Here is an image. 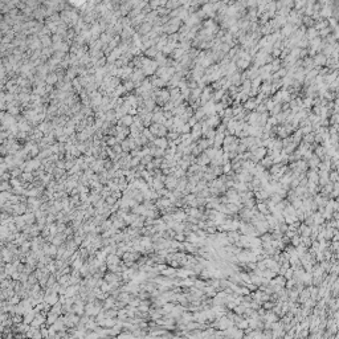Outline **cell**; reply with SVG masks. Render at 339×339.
Wrapping results in <instances>:
<instances>
[{
  "instance_id": "obj_13",
  "label": "cell",
  "mask_w": 339,
  "mask_h": 339,
  "mask_svg": "<svg viewBox=\"0 0 339 339\" xmlns=\"http://www.w3.org/2000/svg\"><path fill=\"white\" fill-rule=\"evenodd\" d=\"M83 264H85V261H83L81 257H78L77 260H74V261L72 262V268H73V269H78V270H80L81 268H82Z\"/></svg>"
},
{
  "instance_id": "obj_6",
  "label": "cell",
  "mask_w": 339,
  "mask_h": 339,
  "mask_svg": "<svg viewBox=\"0 0 339 339\" xmlns=\"http://www.w3.org/2000/svg\"><path fill=\"white\" fill-rule=\"evenodd\" d=\"M58 314H56V313H53V311H49L48 314H46V326H50V325H53L56 321L58 319Z\"/></svg>"
},
{
  "instance_id": "obj_21",
  "label": "cell",
  "mask_w": 339,
  "mask_h": 339,
  "mask_svg": "<svg viewBox=\"0 0 339 339\" xmlns=\"http://www.w3.org/2000/svg\"><path fill=\"white\" fill-rule=\"evenodd\" d=\"M121 146H122V150H123L125 152H129L130 150H131V147H130V142H129V139H127V141H122V142H121Z\"/></svg>"
},
{
  "instance_id": "obj_19",
  "label": "cell",
  "mask_w": 339,
  "mask_h": 339,
  "mask_svg": "<svg viewBox=\"0 0 339 339\" xmlns=\"http://www.w3.org/2000/svg\"><path fill=\"white\" fill-rule=\"evenodd\" d=\"M326 154V148L325 147H317L315 148V155L318 156V158H323Z\"/></svg>"
},
{
  "instance_id": "obj_2",
  "label": "cell",
  "mask_w": 339,
  "mask_h": 339,
  "mask_svg": "<svg viewBox=\"0 0 339 339\" xmlns=\"http://www.w3.org/2000/svg\"><path fill=\"white\" fill-rule=\"evenodd\" d=\"M45 302H48L50 306H53L55 303H57L58 301H60V294L58 293H50V294H45V299H44Z\"/></svg>"
},
{
  "instance_id": "obj_23",
  "label": "cell",
  "mask_w": 339,
  "mask_h": 339,
  "mask_svg": "<svg viewBox=\"0 0 339 339\" xmlns=\"http://www.w3.org/2000/svg\"><path fill=\"white\" fill-rule=\"evenodd\" d=\"M175 239L178 240V241L183 242V241H186V235H184V232H181V233H176Z\"/></svg>"
},
{
  "instance_id": "obj_5",
  "label": "cell",
  "mask_w": 339,
  "mask_h": 339,
  "mask_svg": "<svg viewBox=\"0 0 339 339\" xmlns=\"http://www.w3.org/2000/svg\"><path fill=\"white\" fill-rule=\"evenodd\" d=\"M115 302H117V298H115L114 296H109V297H107V298L104 301V309H105V310H107V309L114 307Z\"/></svg>"
},
{
  "instance_id": "obj_10",
  "label": "cell",
  "mask_w": 339,
  "mask_h": 339,
  "mask_svg": "<svg viewBox=\"0 0 339 339\" xmlns=\"http://www.w3.org/2000/svg\"><path fill=\"white\" fill-rule=\"evenodd\" d=\"M50 311H53V313L58 314V315H62V303H61V302L58 301L57 303H55V305L52 306Z\"/></svg>"
},
{
  "instance_id": "obj_3",
  "label": "cell",
  "mask_w": 339,
  "mask_h": 339,
  "mask_svg": "<svg viewBox=\"0 0 339 339\" xmlns=\"http://www.w3.org/2000/svg\"><path fill=\"white\" fill-rule=\"evenodd\" d=\"M119 262H121V257L118 256L117 253H110V254H107V257H106L107 265H118Z\"/></svg>"
},
{
  "instance_id": "obj_17",
  "label": "cell",
  "mask_w": 339,
  "mask_h": 339,
  "mask_svg": "<svg viewBox=\"0 0 339 339\" xmlns=\"http://www.w3.org/2000/svg\"><path fill=\"white\" fill-rule=\"evenodd\" d=\"M21 299H23V298H21L19 294H15V296H12L11 298L8 299V301L11 302L12 305H18V303H20V302H21Z\"/></svg>"
},
{
  "instance_id": "obj_18",
  "label": "cell",
  "mask_w": 339,
  "mask_h": 339,
  "mask_svg": "<svg viewBox=\"0 0 339 339\" xmlns=\"http://www.w3.org/2000/svg\"><path fill=\"white\" fill-rule=\"evenodd\" d=\"M256 107H257V102H256V101L250 99V101H247V102H245V109L252 110V109H256Z\"/></svg>"
},
{
  "instance_id": "obj_1",
  "label": "cell",
  "mask_w": 339,
  "mask_h": 339,
  "mask_svg": "<svg viewBox=\"0 0 339 339\" xmlns=\"http://www.w3.org/2000/svg\"><path fill=\"white\" fill-rule=\"evenodd\" d=\"M178 181H179V179L176 178L175 175H167L166 180H164L166 188H168L170 191H174L176 188V186H178Z\"/></svg>"
},
{
  "instance_id": "obj_22",
  "label": "cell",
  "mask_w": 339,
  "mask_h": 339,
  "mask_svg": "<svg viewBox=\"0 0 339 339\" xmlns=\"http://www.w3.org/2000/svg\"><path fill=\"white\" fill-rule=\"evenodd\" d=\"M328 178H330V181H333V183H336V181L339 180V174H338V171H334V172H331L330 175H328Z\"/></svg>"
},
{
  "instance_id": "obj_16",
  "label": "cell",
  "mask_w": 339,
  "mask_h": 339,
  "mask_svg": "<svg viewBox=\"0 0 339 339\" xmlns=\"http://www.w3.org/2000/svg\"><path fill=\"white\" fill-rule=\"evenodd\" d=\"M57 80H58V76L55 74V73L49 74L48 77H46V82H48V85H53V83H55Z\"/></svg>"
},
{
  "instance_id": "obj_9",
  "label": "cell",
  "mask_w": 339,
  "mask_h": 339,
  "mask_svg": "<svg viewBox=\"0 0 339 339\" xmlns=\"http://www.w3.org/2000/svg\"><path fill=\"white\" fill-rule=\"evenodd\" d=\"M326 61H327V57H326L325 55H322V53H319V55H317L315 57H314V64L315 65H326Z\"/></svg>"
},
{
  "instance_id": "obj_4",
  "label": "cell",
  "mask_w": 339,
  "mask_h": 339,
  "mask_svg": "<svg viewBox=\"0 0 339 339\" xmlns=\"http://www.w3.org/2000/svg\"><path fill=\"white\" fill-rule=\"evenodd\" d=\"M196 163L200 164V166H208V164H211V159H209V156H208L205 152H201L200 155H198Z\"/></svg>"
},
{
  "instance_id": "obj_8",
  "label": "cell",
  "mask_w": 339,
  "mask_h": 339,
  "mask_svg": "<svg viewBox=\"0 0 339 339\" xmlns=\"http://www.w3.org/2000/svg\"><path fill=\"white\" fill-rule=\"evenodd\" d=\"M154 143H155V146H158V147H160V148L166 150L167 146L170 144V141H167L166 138H162V137H159L158 139H155V141H154Z\"/></svg>"
},
{
  "instance_id": "obj_14",
  "label": "cell",
  "mask_w": 339,
  "mask_h": 339,
  "mask_svg": "<svg viewBox=\"0 0 339 339\" xmlns=\"http://www.w3.org/2000/svg\"><path fill=\"white\" fill-rule=\"evenodd\" d=\"M315 141V135L313 134V132H309V134H305L303 135V142L305 143H313V142Z\"/></svg>"
},
{
  "instance_id": "obj_24",
  "label": "cell",
  "mask_w": 339,
  "mask_h": 339,
  "mask_svg": "<svg viewBox=\"0 0 339 339\" xmlns=\"http://www.w3.org/2000/svg\"><path fill=\"white\" fill-rule=\"evenodd\" d=\"M56 223H57V229H58V232H65V229L68 228L65 223H58V221H56Z\"/></svg>"
},
{
  "instance_id": "obj_12",
  "label": "cell",
  "mask_w": 339,
  "mask_h": 339,
  "mask_svg": "<svg viewBox=\"0 0 339 339\" xmlns=\"http://www.w3.org/2000/svg\"><path fill=\"white\" fill-rule=\"evenodd\" d=\"M313 219L317 225H321L323 223V220H325V216L322 215V213H313Z\"/></svg>"
},
{
  "instance_id": "obj_11",
  "label": "cell",
  "mask_w": 339,
  "mask_h": 339,
  "mask_svg": "<svg viewBox=\"0 0 339 339\" xmlns=\"http://www.w3.org/2000/svg\"><path fill=\"white\" fill-rule=\"evenodd\" d=\"M132 123H134V118H132L131 115H125V117H122L121 125H125V126H131Z\"/></svg>"
},
{
  "instance_id": "obj_20",
  "label": "cell",
  "mask_w": 339,
  "mask_h": 339,
  "mask_svg": "<svg viewBox=\"0 0 339 339\" xmlns=\"http://www.w3.org/2000/svg\"><path fill=\"white\" fill-rule=\"evenodd\" d=\"M105 200H106V204L109 205V207H111V205H114L115 203H117V201H118V199H115L114 196H111V195H110V196H107V198L105 199Z\"/></svg>"
},
{
  "instance_id": "obj_26",
  "label": "cell",
  "mask_w": 339,
  "mask_h": 339,
  "mask_svg": "<svg viewBox=\"0 0 339 339\" xmlns=\"http://www.w3.org/2000/svg\"><path fill=\"white\" fill-rule=\"evenodd\" d=\"M132 88H134V83L130 81V82H126V85H125V89L126 90H131Z\"/></svg>"
},
{
  "instance_id": "obj_7",
  "label": "cell",
  "mask_w": 339,
  "mask_h": 339,
  "mask_svg": "<svg viewBox=\"0 0 339 339\" xmlns=\"http://www.w3.org/2000/svg\"><path fill=\"white\" fill-rule=\"evenodd\" d=\"M151 303H152V302L150 301V299H143V301H141L138 309L141 311H150V309H151Z\"/></svg>"
},
{
  "instance_id": "obj_25",
  "label": "cell",
  "mask_w": 339,
  "mask_h": 339,
  "mask_svg": "<svg viewBox=\"0 0 339 339\" xmlns=\"http://www.w3.org/2000/svg\"><path fill=\"white\" fill-rule=\"evenodd\" d=\"M56 167H58V168H65V160H62V159H58V160L56 162Z\"/></svg>"
},
{
  "instance_id": "obj_15",
  "label": "cell",
  "mask_w": 339,
  "mask_h": 339,
  "mask_svg": "<svg viewBox=\"0 0 339 339\" xmlns=\"http://www.w3.org/2000/svg\"><path fill=\"white\" fill-rule=\"evenodd\" d=\"M318 35H319V32H317V29L315 28H310L309 29V32H307V39L309 40H313V39H315V37H318Z\"/></svg>"
}]
</instances>
